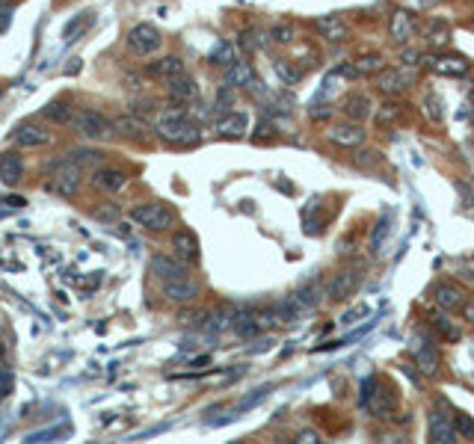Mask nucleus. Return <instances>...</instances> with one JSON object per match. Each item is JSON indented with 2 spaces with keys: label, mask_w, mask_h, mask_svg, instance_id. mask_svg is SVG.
<instances>
[{
  "label": "nucleus",
  "mask_w": 474,
  "mask_h": 444,
  "mask_svg": "<svg viewBox=\"0 0 474 444\" xmlns=\"http://www.w3.org/2000/svg\"><path fill=\"white\" fill-rule=\"evenodd\" d=\"M157 134H161L166 142L181 145V148L196 145L202 140L199 125H193L184 110H166V113H161V118H157Z\"/></svg>",
  "instance_id": "nucleus-1"
},
{
  "label": "nucleus",
  "mask_w": 474,
  "mask_h": 444,
  "mask_svg": "<svg viewBox=\"0 0 474 444\" xmlns=\"http://www.w3.org/2000/svg\"><path fill=\"white\" fill-rule=\"evenodd\" d=\"M359 406L368 409L371 414H377V418H389L394 406H398V397H394V391H382L377 377H368L359 391Z\"/></svg>",
  "instance_id": "nucleus-2"
},
{
  "label": "nucleus",
  "mask_w": 474,
  "mask_h": 444,
  "mask_svg": "<svg viewBox=\"0 0 474 444\" xmlns=\"http://www.w3.org/2000/svg\"><path fill=\"white\" fill-rule=\"evenodd\" d=\"M418 83V65H400V68H382L377 74V89L389 98H398Z\"/></svg>",
  "instance_id": "nucleus-3"
},
{
  "label": "nucleus",
  "mask_w": 474,
  "mask_h": 444,
  "mask_svg": "<svg viewBox=\"0 0 474 444\" xmlns=\"http://www.w3.org/2000/svg\"><path fill=\"white\" fill-rule=\"evenodd\" d=\"M131 220L136 225H143V229H148V231H169L172 222H175V213L163 202H145V204L134 207Z\"/></svg>",
  "instance_id": "nucleus-4"
},
{
  "label": "nucleus",
  "mask_w": 474,
  "mask_h": 444,
  "mask_svg": "<svg viewBox=\"0 0 474 444\" xmlns=\"http://www.w3.org/2000/svg\"><path fill=\"white\" fill-rule=\"evenodd\" d=\"M72 125H74L77 134L86 136V140H110V136L116 134L113 122H107V118H104L101 113H95V110H81V113H74Z\"/></svg>",
  "instance_id": "nucleus-5"
},
{
  "label": "nucleus",
  "mask_w": 474,
  "mask_h": 444,
  "mask_svg": "<svg viewBox=\"0 0 474 444\" xmlns=\"http://www.w3.org/2000/svg\"><path fill=\"white\" fill-rule=\"evenodd\" d=\"M161 45H163V36L154 24H136V27H131V33H127V47H131L136 56H152L161 51Z\"/></svg>",
  "instance_id": "nucleus-6"
},
{
  "label": "nucleus",
  "mask_w": 474,
  "mask_h": 444,
  "mask_svg": "<svg viewBox=\"0 0 474 444\" xmlns=\"http://www.w3.org/2000/svg\"><path fill=\"white\" fill-rule=\"evenodd\" d=\"M51 175L54 181L48 184L51 190H56L59 195H74L77 190H81V166H77L74 160H59L51 166Z\"/></svg>",
  "instance_id": "nucleus-7"
},
{
  "label": "nucleus",
  "mask_w": 474,
  "mask_h": 444,
  "mask_svg": "<svg viewBox=\"0 0 474 444\" xmlns=\"http://www.w3.org/2000/svg\"><path fill=\"white\" fill-rule=\"evenodd\" d=\"M421 30L418 24V15L412 9H394L391 18H389V39L394 45H406L409 39Z\"/></svg>",
  "instance_id": "nucleus-8"
},
{
  "label": "nucleus",
  "mask_w": 474,
  "mask_h": 444,
  "mask_svg": "<svg viewBox=\"0 0 474 444\" xmlns=\"http://www.w3.org/2000/svg\"><path fill=\"white\" fill-rule=\"evenodd\" d=\"M421 63L439 77H462L468 72V59L460 54H427Z\"/></svg>",
  "instance_id": "nucleus-9"
},
{
  "label": "nucleus",
  "mask_w": 474,
  "mask_h": 444,
  "mask_svg": "<svg viewBox=\"0 0 474 444\" xmlns=\"http://www.w3.org/2000/svg\"><path fill=\"white\" fill-rule=\"evenodd\" d=\"M412 355H415V364H418L421 373H427V377H436L439 373V350L433 347V341L424 332L412 335Z\"/></svg>",
  "instance_id": "nucleus-10"
},
{
  "label": "nucleus",
  "mask_w": 474,
  "mask_h": 444,
  "mask_svg": "<svg viewBox=\"0 0 474 444\" xmlns=\"http://www.w3.org/2000/svg\"><path fill=\"white\" fill-rule=\"evenodd\" d=\"M359 284H362V273H356V270L335 273L332 279H329V284H326V299H332V302L350 299V296L359 290Z\"/></svg>",
  "instance_id": "nucleus-11"
},
{
  "label": "nucleus",
  "mask_w": 474,
  "mask_h": 444,
  "mask_svg": "<svg viewBox=\"0 0 474 444\" xmlns=\"http://www.w3.org/2000/svg\"><path fill=\"white\" fill-rule=\"evenodd\" d=\"M163 296L175 305H190V302H196V296H199V282H193L190 275L163 282Z\"/></svg>",
  "instance_id": "nucleus-12"
},
{
  "label": "nucleus",
  "mask_w": 474,
  "mask_h": 444,
  "mask_svg": "<svg viewBox=\"0 0 474 444\" xmlns=\"http://www.w3.org/2000/svg\"><path fill=\"white\" fill-rule=\"evenodd\" d=\"M152 275H157L161 282H172V279H181V275H187V264L178 258V255H163L157 252L152 255Z\"/></svg>",
  "instance_id": "nucleus-13"
},
{
  "label": "nucleus",
  "mask_w": 474,
  "mask_h": 444,
  "mask_svg": "<svg viewBox=\"0 0 474 444\" xmlns=\"http://www.w3.org/2000/svg\"><path fill=\"white\" fill-rule=\"evenodd\" d=\"M364 140H368V134H364V127L359 122H341L329 127V142L341 145V148H359L364 145Z\"/></svg>",
  "instance_id": "nucleus-14"
},
{
  "label": "nucleus",
  "mask_w": 474,
  "mask_h": 444,
  "mask_svg": "<svg viewBox=\"0 0 474 444\" xmlns=\"http://www.w3.org/2000/svg\"><path fill=\"white\" fill-rule=\"evenodd\" d=\"M12 140L21 148H45V145H51V134H48V127L36 125V122H24L15 127Z\"/></svg>",
  "instance_id": "nucleus-15"
},
{
  "label": "nucleus",
  "mask_w": 474,
  "mask_h": 444,
  "mask_svg": "<svg viewBox=\"0 0 474 444\" xmlns=\"http://www.w3.org/2000/svg\"><path fill=\"white\" fill-rule=\"evenodd\" d=\"M246 131H249V113L246 110H231L220 116V122H216V134L223 140H240Z\"/></svg>",
  "instance_id": "nucleus-16"
},
{
  "label": "nucleus",
  "mask_w": 474,
  "mask_h": 444,
  "mask_svg": "<svg viewBox=\"0 0 474 444\" xmlns=\"http://www.w3.org/2000/svg\"><path fill=\"white\" fill-rule=\"evenodd\" d=\"M341 113L347 122H364V118H371L373 116V104H371V98L364 95V92H350L347 98L341 101Z\"/></svg>",
  "instance_id": "nucleus-17"
},
{
  "label": "nucleus",
  "mask_w": 474,
  "mask_h": 444,
  "mask_svg": "<svg viewBox=\"0 0 474 444\" xmlns=\"http://www.w3.org/2000/svg\"><path fill=\"white\" fill-rule=\"evenodd\" d=\"M166 92H169V98H172V101H178V104H190V101L199 98V83H196L193 77L184 72V74L172 77V81H166Z\"/></svg>",
  "instance_id": "nucleus-18"
},
{
  "label": "nucleus",
  "mask_w": 474,
  "mask_h": 444,
  "mask_svg": "<svg viewBox=\"0 0 474 444\" xmlns=\"http://www.w3.org/2000/svg\"><path fill=\"white\" fill-rule=\"evenodd\" d=\"M433 299H436L442 311H462L468 305L466 290L457 288V284H439V288L433 290Z\"/></svg>",
  "instance_id": "nucleus-19"
},
{
  "label": "nucleus",
  "mask_w": 474,
  "mask_h": 444,
  "mask_svg": "<svg viewBox=\"0 0 474 444\" xmlns=\"http://www.w3.org/2000/svg\"><path fill=\"white\" fill-rule=\"evenodd\" d=\"M172 252H175L184 264H199V258H202L199 240H196L193 231H175V234H172Z\"/></svg>",
  "instance_id": "nucleus-20"
},
{
  "label": "nucleus",
  "mask_w": 474,
  "mask_h": 444,
  "mask_svg": "<svg viewBox=\"0 0 474 444\" xmlns=\"http://www.w3.org/2000/svg\"><path fill=\"white\" fill-rule=\"evenodd\" d=\"M314 30H318V36L326 39V42H344V39L350 36V27L341 15H320L318 21H314Z\"/></svg>",
  "instance_id": "nucleus-21"
},
{
  "label": "nucleus",
  "mask_w": 474,
  "mask_h": 444,
  "mask_svg": "<svg viewBox=\"0 0 474 444\" xmlns=\"http://www.w3.org/2000/svg\"><path fill=\"white\" fill-rule=\"evenodd\" d=\"M225 86L231 89H252L255 86V68L252 63H246V59H237L225 68Z\"/></svg>",
  "instance_id": "nucleus-22"
},
{
  "label": "nucleus",
  "mask_w": 474,
  "mask_h": 444,
  "mask_svg": "<svg viewBox=\"0 0 474 444\" xmlns=\"http://www.w3.org/2000/svg\"><path fill=\"white\" fill-rule=\"evenodd\" d=\"M293 299H296L300 308H318V305L326 299V284H320L318 279L302 282L300 288L293 290Z\"/></svg>",
  "instance_id": "nucleus-23"
},
{
  "label": "nucleus",
  "mask_w": 474,
  "mask_h": 444,
  "mask_svg": "<svg viewBox=\"0 0 474 444\" xmlns=\"http://www.w3.org/2000/svg\"><path fill=\"white\" fill-rule=\"evenodd\" d=\"M430 438L436 444H453L460 438L457 427H453V418H444L442 412H433L430 414Z\"/></svg>",
  "instance_id": "nucleus-24"
},
{
  "label": "nucleus",
  "mask_w": 474,
  "mask_h": 444,
  "mask_svg": "<svg viewBox=\"0 0 474 444\" xmlns=\"http://www.w3.org/2000/svg\"><path fill=\"white\" fill-rule=\"evenodd\" d=\"M424 42H427L430 47H436V51L448 47V42H451V24L444 21V18H430V21L424 24Z\"/></svg>",
  "instance_id": "nucleus-25"
},
{
  "label": "nucleus",
  "mask_w": 474,
  "mask_h": 444,
  "mask_svg": "<svg viewBox=\"0 0 474 444\" xmlns=\"http://www.w3.org/2000/svg\"><path fill=\"white\" fill-rule=\"evenodd\" d=\"M148 77H154V81H172V77L184 74V63L178 56H161L154 59V63H148Z\"/></svg>",
  "instance_id": "nucleus-26"
},
{
  "label": "nucleus",
  "mask_w": 474,
  "mask_h": 444,
  "mask_svg": "<svg viewBox=\"0 0 474 444\" xmlns=\"http://www.w3.org/2000/svg\"><path fill=\"white\" fill-rule=\"evenodd\" d=\"M92 184H95V190H101V193H122L125 190V184H127V175L125 172H118V169H95L92 175Z\"/></svg>",
  "instance_id": "nucleus-27"
},
{
  "label": "nucleus",
  "mask_w": 474,
  "mask_h": 444,
  "mask_svg": "<svg viewBox=\"0 0 474 444\" xmlns=\"http://www.w3.org/2000/svg\"><path fill=\"white\" fill-rule=\"evenodd\" d=\"M24 175V160L18 157L15 151H6L0 154V181H3L6 187H15L18 181H21Z\"/></svg>",
  "instance_id": "nucleus-28"
},
{
  "label": "nucleus",
  "mask_w": 474,
  "mask_h": 444,
  "mask_svg": "<svg viewBox=\"0 0 474 444\" xmlns=\"http://www.w3.org/2000/svg\"><path fill=\"white\" fill-rule=\"evenodd\" d=\"M116 134H122L127 136V140H143V136L148 134V125H145V118L143 116H134V113H127V116H118L116 122Z\"/></svg>",
  "instance_id": "nucleus-29"
},
{
  "label": "nucleus",
  "mask_w": 474,
  "mask_h": 444,
  "mask_svg": "<svg viewBox=\"0 0 474 444\" xmlns=\"http://www.w3.org/2000/svg\"><path fill=\"white\" fill-rule=\"evenodd\" d=\"M231 332L237 335V338H243V341L255 338V335L261 332L258 314H255V311H243V314H234V320H231Z\"/></svg>",
  "instance_id": "nucleus-30"
},
{
  "label": "nucleus",
  "mask_w": 474,
  "mask_h": 444,
  "mask_svg": "<svg viewBox=\"0 0 474 444\" xmlns=\"http://www.w3.org/2000/svg\"><path fill=\"white\" fill-rule=\"evenodd\" d=\"M42 116L48 118V122H56V125H68L74 118L72 113V104L65 101V98H54V101H48L42 107Z\"/></svg>",
  "instance_id": "nucleus-31"
},
{
  "label": "nucleus",
  "mask_w": 474,
  "mask_h": 444,
  "mask_svg": "<svg viewBox=\"0 0 474 444\" xmlns=\"http://www.w3.org/2000/svg\"><path fill=\"white\" fill-rule=\"evenodd\" d=\"M403 116H406V107H403L400 101H385L380 107H373V118H377L380 127H389L394 122H400Z\"/></svg>",
  "instance_id": "nucleus-32"
},
{
  "label": "nucleus",
  "mask_w": 474,
  "mask_h": 444,
  "mask_svg": "<svg viewBox=\"0 0 474 444\" xmlns=\"http://www.w3.org/2000/svg\"><path fill=\"white\" fill-rule=\"evenodd\" d=\"M207 59H211L214 65L229 68L231 63H237V47L229 42V39H216L214 47H211V54H207Z\"/></svg>",
  "instance_id": "nucleus-33"
},
{
  "label": "nucleus",
  "mask_w": 474,
  "mask_h": 444,
  "mask_svg": "<svg viewBox=\"0 0 474 444\" xmlns=\"http://www.w3.org/2000/svg\"><path fill=\"white\" fill-rule=\"evenodd\" d=\"M356 68H359V74H362V77L380 74L382 68H385V56H382V54H377V51H368V54H362L359 59H356Z\"/></svg>",
  "instance_id": "nucleus-34"
},
{
  "label": "nucleus",
  "mask_w": 474,
  "mask_h": 444,
  "mask_svg": "<svg viewBox=\"0 0 474 444\" xmlns=\"http://www.w3.org/2000/svg\"><path fill=\"white\" fill-rule=\"evenodd\" d=\"M433 329H436L444 341H460V335H462L460 326L453 323L448 314H433Z\"/></svg>",
  "instance_id": "nucleus-35"
},
{
  "label": "nucleus",
  "mask_w": 474,
  "mask_h": 444,
  "mask_svg": "<svg viewBox=\"0 0 474 444\" xmlns=\"http://www.w3.org/2000/svg\"><path fill=\"white\" fill-rule=\"evenodd\" d=\"M267 39H270V33H264V30H246L240 36V47L243 51H261L267 45Z\"/></svg>",
  "instance_id": "nucleus-36"
},
{
  "label": "nucleus",
  "mask_w": 474,
  "mask_h": 444,
  "mask_svg": "<svg viewBox=\"0 0 474 444\" xmlns=\"http://www.w3.org/2000/svg\"><path fill=\"white\" fill-rule=\"evenodd\" d=\"M451 418H453V427H457V432H460L462 438H474V418H471V414L453 409Z\"/></svg>",
  "instance_id": "nucleus-37"
},
{
  "label": "nucleus",
  "mask_w": 474,
  "mask_h": 444,
  "mask_svg": "<svg viewBox=\"0 0 474 444\" xmlns=\"http://www.w3.org/2000/svg\"><path fill=\"white\" fill-rule=\"evenodd\" d=\"M276 72H279V77H282V81L288 83V86H293V83H300V81H302V72H300V68L288 65L285 59H276Z\"/></svg>",
  "instance_id": "nucleus-38"
},
{
  "label": "nucleus",
  "mask_w": 474,
  "mask_h": 444,
  "mask_svg": "<svg viewBox=\"0 0 474 444\" xmlns=\"http://www.w3.org/2000/svg\"><path fill=\"white\" fill-rule=\"evenodd\" d=\"M12 388H15V373L9 370L6 361H0V400H6Z\"/></svg>",
  "instance_id": "nucleus-39"
},
{
  "label": "nucleus",
  "mask_w": 474,
  "mask_h": 444,
  "mask_svg": "<svg viewBox=\"0 0 474 444\" xmlns=\"http://www.w3.org/2000/svg\"><path fill=\"white\" fill-rule=\"evenodd\" d=\"M101 151H92V148H74V151L72 154H68V160H74L77 166H81V163H98V160H101Z\"/></svg>",
  "instance_id": "nucleus-40"
},
{
  "label": "nucleus",
  "mask_w": 474,
  "mask_h": 444,
  "mask_svg": "<svg viewBox=\"0 0 474 444\" xmlns=\"http://www.w3.org/2000/svg\"><path fill=\"white\" fill-rule=\"evenodd\" d=\"M270 39H273L276 45H291L293 42V27L291 24H276L270 30Z\"/></svg>",
  "instance_id": "nucleus-41"
},
{
  "label": "nucleus",
  "mask_w": 474,
  "mask_h": 444,
  "mask_svg": "<svg viewBox=\"0 0 474 444\" xmlns=\"http://www.w3.org/2000/svg\"><path fill=\"white\" fill-rule=\"evenodd\" d=\"M382 237H389V220H380L377 225H373V231L368 237V246L371 249H380L382 246Z\"/></svg>",
  "instance_id": "nucleus-42"
},
{
  "label": "nucleus",
  "mask_w": 474,
  "mask_h": 444,
  "mask_svg": "<svg viewBox=\"0 0 474 444\" xmlns=\"http://www.w3.org/2000/svg\"><path fill=\"white\" fill-rule=\"evenodd\" d=\"M89 21H92V18H89V12H83L81 18H77V21H72V24H68V27H65V39H68V42H74V39L81 36L83 30L89 27Z\"/></svg>",
  "instance_id": "nucleus-43"
},
{
  "label": "nucleus",
  "mask_w": 474,
  "mask_h": 444,
  "mask_svg": "<svg viewBox=\"0 0 474 444\" xmlns=\"http://www.w3.org/2000/svg\"><path fill=\"white\" fill-rule=\"evenodd\" d=\"M424 107H427V118H430V122H442V118H444V113H442V101H439V98L436 95H427V101H424Z\"/></svg>",
  "instance_id": "nucleus-44"
},
{
  "label": "nucleus",
  "mask_w": 474,
  "mask_h": 444,
  "mask_svg": "<svg viewBox=\"0 0 474 444\" xmlns=\"http://www.w3.org/2000/svg\"><path fill=\"white\" fill-rule=\"evenodd\" d=\"M95 220H101V222H116L118 220V207L116 204H101V207H95L92 211Z\"/></svg>",
  "instance_id": "nucleus-45"
},
{
  "label": "nucleus",
  "mask_w": 474,
  "mask_h": 444,
  "mask_svg": "<svg viewBox=\"0 0 474 444\" xmlns=\"http://www.w3.org/2000/svg\"><path fill=\"white\" fill-rule=\"evenodd\" d=\"M364 314H368V305L362 302V305H356V308H350L347 314H341V326H350L353 320H362Z\"/></svg>",
  "instance_id": "nucleus-46"
},
{
  "label": "nucleus",
  "mask_w": 474,
  "mask_h": 444,
  "mask_svg": "<svg viewBox=\"0 0 474 444\" xmlns=\"http://www.w3.org/2000/svg\"><path fill=\"white\" fill-rule=\"evenodd\" d=\"M205 317H207V311H184L181 323L184 326H205Z\"/></svg>",
  "instance_id": "nucleus-47"
},
{
  "label": "nucleus",
  "mask_w": 474,
  "mask_h": 444,
  "mask_svg": "<svg viewBox=\"0 0 474 444\" xmlns=\"http://www.w3.org/2000/svg\"><path fill=\"white\" fill-rule=\"evenodd\" d=\"M421 59H424V54L415 51V47H403V51H400V63L403 65H418Z\"/></svg>",
  "instance_id": "nucleus-48"
},
{
  "label": "nucleus",
  "mask_w": 474,
  "mask_h": 444,
  "mask_svg": "<svg viewBox=\"0 0 474 444\" xmlns=\"http://www.w3.org/2000/svg\"><path fill=\"white\" fill-rule=\"evenodd\" d=\"M273 134H276V127H273V122H261V125H258V131H255V142L273 140Z\"/></svg>",
  "instance_id": "nucleus-49"
},
{
  "label": "nucleus",
  "mask_w": 474,
  "mask_h": 444,
  "mask_svg": "<svg viewBox=\"0 0 474 444\" xmlns=\"http://www.w3.org/2000/svg\"><path fill=\"white\" fill-rule=\"evenodd\" d=\"M335 72H338V77H347V81H356V77H362L359 68H356V63H344V65L335 68Z\"/></svg>",
  "instance_id": "nucleus-50"
},
{
  "label": "nucleus",
  "mask_w": 474,
  "mask_h": 444,
  "mask_svg": "<svg viewBox=\"0 0 474 444\" xmlns=\"http://www.w3.org/2000/svg\"><path fill=\"white\" fill-rule=\"evenodd\" d=\"M12 3H0V30H6L9 27V21H12Z\"/></svg>",
  "instance_id": "nucleus-51"
},
{
  "label": "nucleus",
  "mask_w": 474,
  "mask_h": 444,
  "mask_svg": "<svg viewBox=\"0 0 474 444\" xmlns=\"http://www.w3.org/2000/svg\"><path fill=\"white\" fill-rule=\"evenodd\" d=\"M296 441H300V444H318V441H320V432L302 430V432H296Z\"/></svg>",
  "instance_id": "nucleus-52"
},
{
  "label": "nucleus",
  "mask_w": 474,
  "mask_h": 444,
  "mask_svg": "<svg viewBox=\"0 0 474 444\" xmlns=\"http://www.w3.org/2000/svg\"><path fill=\"white\" fill-rule=\"evenodd\" d=\"M3 204H9V207H21V204H27V202L21 199V195H6Z\"/></svg>",
  "instance_id": "nucleus-53"
},
{
  "label": "nucleus",
  "mask_w": 474,
  "mask_h": 444,
  "mask_svg": "<svg viewBox=\"0 0 474 444\" xmlns=\"http://www.w3.org/2000/svg\"><path fill=\"white\" fill-rule=\"evenodd\" d=\"M65 72H68V74H77V72H81V59H72V65H68Z\"/></svg>",
  "instance_id": "nucleus-54"
},
{
  "label": "nucleus",
  "mask_w": 474,
  "mask_h": 444,
  "mask_svg": "<svg viewBox=\"0 0 474 444\" xmlns=\"http://www.w3.org/2000/svg\"><path fill=\"white\" fill-rule=\"evenodd\" d=\"M6 355H9V352H6V343L0 341V361H6Z\"/></svg>",
  "instance_id": "nucleus-55"
},
{
  "label": "nucleus",
  "mask_w": 474,
  "mask_h": 444,
  "mask_svg": "<svg viewBox=\"0 0 474 444\" xmlns=\"http://www.w3.org/2000/svg\"><path fill=\"white\" fill-rule=\"evenodd\" d=\"M0 3H3V0H0Z\"/></svg>",
  "instance_id": "nucleus-56"
}]
</instances>
